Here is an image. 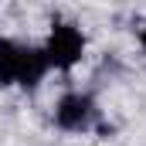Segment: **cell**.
<instances>
[{
    "instance_id": "6da1fadb",
    "label": "cell",
    "mask_w": 146,
    "mask_h": 146,
    "mask_svg": "<svg viewBox=\"0 0 146 146\" xmlns=\"http://www.w3.org/2000/svg\"><path fill=\"white\" fill-rule=\"evenodd\" d=\"M41 51H44V58H48V65L54 72H72L85 58V34L72 21H54L48 37H44V44H41Z\"/></svg>"
},
{
    "instance_id": "7a4b0ae2",
    "label": "cell",
    "mask_w": 146,
    "mask_h": 146,
    "mask_svg": "<svg viewBox=\"0 0 146 146\" xmlns=\"http://www.w3.org/2000/svg\"><path fill=\"white\" fill-rule=\"evenodd\" d=\"M54 126L61 133H92L99 126V106L88 92H65L54 102Z\"/></svg>"
},
{
    "instance_id": "3957f363",
    "label": "cell",
    "mask_w": 146,
    "mask_h": 146,
    "mask_svg": "<svg viewBox=\"0 0 146 146\" xmlns=\"http://www.w3.org/2000/svg\"><path fill=\"white\" fill-rule=\"evenodd\" d=\"M48 72H51V65H48L41 44H24V51H21V68H17V88L34 92L37 85L44 82Z\"/></svg>"
},
{
    "instance_id": "277c9868",
    "label": "cell",
    "mask_w": 146,
    "mask_h": 146,
    "mask_svg": "<svg viewBox=\"0 0 146 146\" xmlns=\"http://www.w3.org/2000/svg\"><path fill=\"white\" fill-rule=\"evenodd\" d=\"M21 51H24V44H21V41H14V37H3V34H0V88L17 85Z\"/></svg>"
},
{
    "instance_id": "5b68a950",
    "label": "cell",
    "mask_w": 146,
    "mask_h": 146,
    "mask_svg": "<svg viewBox=\"0 0 146 146\" xmlns=\"http://www.w3.org/2000/svg\"><path fill=\"white\" fill-rule=\"evenodd\" d=\"M139 44H143V51H146V24L139 27Z\"/></svg>"
}]
</instances>
